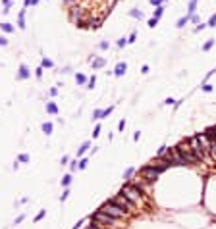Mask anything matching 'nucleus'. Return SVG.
<instances>
[{
    "instance_id": "nucleus-1",
    "label": "nucleus",
    "mask_w": 216,
    "mask_h": 229,
    "mask_svg": "<svg viewBox=\"0 0 216 229\" xmlns=\"http://www.w3.org/2000/svg\"><path fill=\"white\" fill-rule=\"evenodd\" d=\"M122 194H123L126 198H129L133 204H139V202L143 200V192H141V189L135 187V185H123V187H122Z\"/></svg>"
},
{
    "instance_id": "nucleus-2",
    "label": "nucleus",
    "mask_w": 216,
    "mask_h": 229,
    "mask_svg": "<svg viewBox=\"0 0 216 229\" xmlns=\"http://www.w3.org/2000/svg\"><path fill=\"white\" fill-rule=\"evenodd\" d=\"M100 210H102V212H106V214H108V216H112V217H116V220H120V217H128V216H129V212H128V210L120 208V206H118V204H114L112 200H110V202H106Z\"/></svg>"
},
{
    "instance_id": "nucleus-3",
    "label": "nucleus",
    "mask_w": 216,
    "mask_h": 229,
    "mask_svg": "<svg viewBox=\"0 0 216 229\" xmlns=\"http://www.w3.org/2000/svg\"><path fill=\"white\" fill-rule=\"evenodd\" d=\"M91 222H97V223H100V225H110V227H116V217H112V216H108L106 212H102V210H98L97 214H93L91 216Z\"/></svg>"
},
{
    "instance_id": "nucleus-4",
    "label": "nucleus",
    "mask_w": 216,
    "mask_h": 229,
    "mask_svg": "<svg viewBox=\"0 0 216 229\" xmlns=\"http://www.w3.org/2000/svg\"><path fill=\"white\" fill-rule=\"evenodd\" d=\"M178 150H179V154H181V158H183V162L185 164H197L199 160H197V156L193 154V150H191V146H189V143L187 144H179L178 146Z\"/></svg>"
},
{
    "instance_id": "nucleus-5",
    "label": "nucleus",
    "mask_w": 216,
    "mask_h": 229,
    "mask_svg": "<svg viewBox=\"0 0 216 229\" xmlns=\"http://www.w3.org/2000/svg\"><path fill=\"white\" fill-rule=\"evenodd\" d=\"M160 173H162V171L158 169V168H154V166H145L141 169V177L145 181H149V183H153L154 179H158V175H160Z\"/></svg>"
},
{
    "instance_id": "nucleus-6",
    "label": "nucleus",
    "mask_w": 216,
    "mask_h": 229,
    "mask_svg": "<svg viewBox=\"0 0 216 229\" xmlns=\"http://www.w3.org/2000/svg\"><path fill=\"white\" fill-rule=\"evenodd\" d=\"M112 202H114V204H118V206H120V208H123V210H128L129 214H131V212L135 210V204H133V202H131L129 198H126V197H123V194H122V192L118 194V197H114V198H112Z\"/></svg>"
},
{
    "instance_id": "nucleus-7",
    "label": "nucleus",
    "mask_w": 216,
    "mask_h": 229,
    "mask_svg": "<svg viewBox=\"0 0 216 229\" xmlns=\"http://www.w3.org/2000/svg\"><path fill=\"white\" fill-rule=\"evenodd\" d=\"M189 146H191V150H193V154L197 156V160H204V152L203 150V146H201V141H199V137H191L189 139Z\"/></svg>"
},
{
    "instance_id": "nucleus-8",
    "label": "nucleus",
    "mask_w": 216,
    "mask_h": 229,
    "mask_svg": "<svg viewBox=\"0 0 216 229\" xmlns=\"http://www.w3.org/2000/svg\"><path fill=\"white\" fill-rule=\"evenodd\" d=\"M68 14H70V19L73 21V23H77L79 19H83L85 14H83V8L79 6V4H73L72 8H68Z\"/></svg>"
},
{
    "instance_id": "nucleus-9",
    "label": "nucleus",
    "mask_w": 216,
    "mask_h": 229,
    "mask_svg": "<svg viewBox=\"0 0 216 229\" xmlns=\"http://www.w3.org/2000/svg\"><path fill=\"white\" fill-rule=\"evenodd\" d=\"M170 156H172V166H185L183 158H181V154L178 150V146H174L172 150H170Z\"/></svg>"
},
{
    "instance_id": "nucleus-10",
    "label": "nucleus",
    "mask_w": 216,
    "mask_h": 229,
    "mask_svg": "<svg viewBox=\"0 0 216 229\" xmlns=\"http://www.w3.org/2000/svg\"><path fill=\"white\" fill-rule=\"evenodd\" d=\"M112 110H114V106H108L106 110H95V112H93V119H102V118H108L110 114H112Z\"/></svg>"
},
{
    "instance_id": "nucleus-11",
    "label": "nucleus",
    "mask_w": 216,
    "mask_h": 229,
    "mask_svg": "<svg viewBox=\"0 0 216 229\" xmlns=\"http://www.w3.org/2000/svg\"><path fill=\"white\" fill-rule=\"evenodd\" d=\"M126 70H128L126 62H118V64H116V67H114V71H112V73H114L116 77H122L123 73H126Z\"/></svg>"
},
{
    "instance_id": "nucleus-12",
    "label": "nucleus",
    "mask_w": 216,
    "mask_h": 229,
    "mask_svg": "<svg viewBox=\"0 0 216 229\" xmlns=\"http://www.w3.org/2000/svg\"><path fill=\"white\" fill-rule=\"evenodd\" d=\"M29 75H31L29 67H27L25 64H21V66H19V71H18V79H27Z\"/></svg>"
},
{
    "instance_id": "nucleus-13",
    "label": "nucleus",
    "mask_w": 216,
    "mask_h": 229,
    "mask_svg": "<svg viewBox=\"0 0 216 229\" xmlns=\"http://www.w3.org/2000/svg\"><path fill=\"white\" fill-rule=\"evenodd\" d=\"M91 64H93V70H100V67H104L106 66V60L104 58H91Z\"/></svg>"
},
{
    "instance_id": "nucleus-14",
    "label": "nucleus",
    "mask_w": 216,
    "mask_h": 229,
    "mask_svg": "<svg viewBox=\"0 0 216 229\" xmlns=\"http://www.w3.org/2000/svg\"><path fill=\"white\" fill-rule=\"evenodd\" d=\"M197 6H199V0H189V4H187V14H195L197 12Z\"/></svg>"
},
{
    "instance_id": "nucleus-15",
    "label": "nucleus",
    "mask_w": 216,
    "mask_h": 229,
    "mask_svg": "<svg viewBox=\"0 0 216 229\" xmlns=\"http://www.w3.org/2000/svg\"><path fill=\"white\" fill-rule=\"evenodd\" d=\"M27 10V8H25ZM25 10H21L19 16H18V27L19 29H25Z\"/></svg>"
},
{
    "instance_id": "nucleus-16",
    "label": "nucleus",
    "mask_w": 216,
    "mask_h": 229,
    "mask_svg": "<svg viewBox=\"0 0 216 229\" xmlns=\"http://www.w3.org/2000/svg\"><path fill=\"white\" fill-rule=\"evenodd\" d=\"M189 17H191L189 14H185L183 17H179V19H178V23H176V27H178V29H181V27H185V25L189 23Z\"/></svg>"
},
{
    "instance_id": "nucleus-17",
    "label": "nucleus",
    "mask_w": 216,
    "mask_h": 229,
    "mask_svg": "<svg viewBox=\"0 0 216 229\" xmlns=\"http://www.w3.org/2000/svg\"><path fill=\"white\" fill-rule=\"evenodd\" d=\"M2 14H8L10 10H12V6H14V0H2Z\"/></svg>"
},
{
    "instance_id": "nucleus-18",
    "label": "nucleus",
    "mask_w": 216,
    "mask_h": 229,
    "mask_svg": "<svg viewBox=\"0 0 216 229\" xmlns=\"http://www.w3.org/2000/svg\"><path fill=\"white\" fill-rule=\"evenodd\" d=\"M129 16H131V17H135V19H143V17H145V14L141 12V10H137V8L129 10Z\"/></svg>"
},
{
    "instance_id": "nucleus-19",
    "label": "nucleus",
    "mask_w": 216,
    "mask_h": 229,
    "mask_svg": "<svg viewBox=\"0 0 216 229\" xmlns=\"http://www.w3.org/2000/svg\"><path fill=\"white\" fill-rule=\"evenodd\" d=\"M0 29H2L4 33H14L16 31V27L12 23H0Z\"/></svg>"
},
{
    "instance_id": "nucleus-20",
    "label": "nucleus",
    "mask_w": 216,
    "mask_h": 229,
    "mask_svg": "<svg viewBox=\"0 0 216 229\" xmlns=\"http://www.w3.org/2000/svg\"><path fill=\"white\" fill-rule=\"evenodd\" d=\"M47 112L48 114H58V106L54 102H47Z\"/></svg>"
},
{
    "instance_id": "nucleus-21",
    "label": "nucleus",
    "mask_w": 216,
    "mask_h": 229,
    "mask_svg": "<svg viewBox=\"0 0 216 229\" xmlns=\"http://www.w3.org/2000/svg\"><path fill=\"white\" fill-rule=\"evenodd\" d=\"M162 14H164V4H162V6H156V8H154V16H153V17L160 19V17H162Z\"/></svg>"
},
{
    "instance_id": "nucleus-22",
    "label": "nucleus",
    "mask_w": 216,
    "mask_h": 229,
    "mask_svg": "<svg viewBox=\"0 0 216 229\" xmlns=\"http://www.w3.org/2000/svg\"><path fill=\"white\" fill-rule=\"evenodd\" d=\"M208 152H210L212 160H216V139H212V141H210V148H208Z\"/></svg>"
},
{
    "instance_id": "nucleus-23",
    "label": "nucleus",
    "mask_w": 216,
    "mask_h": 229,
    "mask_svg": "<svg viewBox=\"0 0 216 229\" xmlns=\"http://www.w3.org/2000/svg\"><path fill=\"white\" fill-rule=\"evenodd\" d=\"M75 81H77L79 85H87V81H89V79H87L83 73H77V75H75Z\"/></svg>"
},
{
    "instance_id": "nucleus-24",
    "label": "nucleus",
    "mask_w": 216,
    "mask_h": 229,
    "mask_svg": "<svg viewBox=\"0 0 216 229\" xmlns=\"http://www.w3.org/2000/svg\"><path fill=\"white\" fill-rule=\"evenodd\" d=\"M214 42H216L214 39H208L207 42H204V44H203V50H204V52H208V50H210V48L214 46Z\"/></svg>"
},
{
    "instance_id": "nucleus-25",
    "label": "nucleus",
    "mask_w": 216,
    "mask_h": 229,
    "mask_svg": "<svg viewBox=\"0 0 216 229\" xmlns=\"http://www.w3.org/2000/svg\"><path fill=\"white\" fill-rule=\"evenodd\" d=\"M89 146H91V143H89V141H87V143H83V144H81V148L77 150V156H83V154L87 152V148H89Z\"/></svg>"
},
{
    "instance_id": "nucleus-26",
    "label": "nucleus",
    "mask_w": 216,
    "mask_h": 229,
    "mask_svg": "<svg viewBox=\"0 0 216 229\" xmlns=\"http://www.w3.org/2000/svg\"><path fill=\"white\" fill-rule=\"evenodd\" d=\"M43 131L47 133V135H50V133H52V123H50V121H44V123H43Z\"/></svg>"
},
{
    "instance_id": "nucleus-27",
    "label": "nucleus",
    "mask_w": 216,
    "mask_h": 229,
    "mask_svg": "<svg viewBox=\"0 0 216 229\" xmlns=\"http://www.w3.org/2000/svg\"><path fill=\"white\" fill-rule=\"evenodd\" d=\"M95 83H97V77H95V75H91V77H89V81H87V89H93V87H95Z\"/></svg>"
},
{
    "instance_id": "nucleus-28",
    "label": "nucleus",
    "mask_w": 216,
    "mask_h": 229,
    "mask_svg": "<svg viewBox=\"0 0 216 229\" xmlns=\"http://www.w3.org/2000/svg\"><path fill=\"white\" fill-rule=\"evenodd\" d=\"M41 66H43V70H44V67H52L54 64L48 60V58H43V62H41Z\"/></svg>"
},
{
    "instance_id": "nucleus-29",
    "label": "nucleus",
    "mask_w": 216,
    "mask_h": 229,
    "mask_svg": "<svg viewBox=\"0 0 216 229\" xmlns=\"http://www.w3.org/2000/svg\"><path fill=\"white\" fill-rule=\"evenodd\" d=\"M39 2H41V0H25L23 6H25V8H29V6H37Z\"/></svg>"
},
{
    "instance_id": "nucleus-30",
    "label": "nucleus",
    "mask_w": 216,
    "mask_h": 229,
    "mask_svg": "<svg viewBox=\"0 0 216 229\" xmlns=\"http://www.w3.org/2000/svg\"><path fill=\"white\" fill-rule=\"evenodd\" d=\"M166 152H168V146H160V148H158V152H156V156H158V158H162Z\"/></svg>"
},
{
    "instance_id": "nucleus-31",
    "label": "nucleus",
    "mask_w": 216,
    "mask_h": 229,
    "mask_svg": "<svg viewBox=\"0 0 216 229\" xmlns=\"http://www.w3.org/2000/svg\"><path fill=\"white\" fill-rule=\"evenodd\" d=\"M207 27H216V14H212V16H210V19H208Z\"/></svg>"
},
{
    "instance_id": "nucleus-32",
    "label": "nucleus",
    "mask_w": 216,
    "mask_h": 229,
    "mask_svg": "<svg viewBox=\"0 0 216 229\" xmlns=\"http://www.w3.org/2000/svg\"><path fill=\"white\" fill-rule=\"evenodd\" d=\"M133 171H135V169H133V168H128V169H126V171H123V179H129V177H131V175H133Z\"/></svg>"
},
{
    "instance_id": "nucleus-33",
    "label": "nucleus",
    "mask_w": 216,
    "mask_h": 229,
    "mask_svg": "<svg viewBox=\"0 0 216 229\" xmlns=\"http://www.w3.org/2000/svg\"><path fill=\"white\" fill-rule=\"evenodd\" d=\"M70 183H72V175H64V177H62V185H64V187H68Z\"/></svg>"
},
{
    "instance_id": "nucleus-34",
    "label": "nucleus",
    "mask_w": 216,
    "mask_h": 229,
    "mask_svg": "<svg viewBox=\"0 0 216 229\" xmlns=\"http://www.w3.org/2000/svg\"><path fill=\"white\" fill-rule=\"evenodd\" d=\"M62 4H64L66 8H72L73 4H77V0H62Z\"/></svg>"
},
{
    "instance_id": "nucleus-35",
    "label": "nucleus",
    "mask_w": 216,
    "mask_h": 229,
    "mask_svg": "<svg viewBox=\"0 0 216 229\" xmlns=\"http://www.w3.org/2000/svg\"><path fill=\"white\" fill-rule=\"evenodd\" d=\"M156 25H158V19H156V17H151V19H149V27H151V29H154Z\"/></svg>"
},
{
    "instance_id": "nucleus-36",
    "label": "nucleus",
    "mask_w": 216,
    "mask_h": 229,
    "mask_svg": "<svg viewBox=\"0 0 216 229\" xmlns=\"http://www.w3.org/2000/svg\"><path fill=\"white\" fill-rule=\"evenodd\" d=\"M189 21H193V23H201V17H199L197 14H191V17H189Z\"/></svg>"
},
{
    "instance_id": "nucleus-37",
    "label": "nucleus",
    "mask_w": 216,
    "mask_h": 229,
    "mask_svg": "<svg viewBox=\"0 0 216 229\" xmlns=\"http://www.w3.org/2000/svg\"><path fill=\"white\" fill-rule=\"evenodd\" d=\"M203 90L204 93H212V85L210 83H203Z\"/></svg>"
},
{
    "instance_id": "nucleus-38",
    "label": "nucleus",
    "mask_w": 216,
    "mask_h": 229,
    "mask_svg": "<svg viewBox=\"0 0 216 229\" xmlns=\"http://www.w3.org/2000/svg\"><path fill=\"white\" fill-rule=\"evenodd\" d=\"M149 2H151V4H153L154 8H156V6H162V4L166 2V0H149Z\"/></svg>"
},
{
    "instance_id": "nucleus-39",
    "label": "nucleus",
    "mask_w": 216,
    "mask_h": 229,
    "mask_svg": "<svg viewBox=\"0 0 216 229\" xmlns=\"http://www.w3.org/2000/svg\"><path fill=\"white\" fill-rule=\"evenodd\" d=\"M108 46H110V44H108V41H102V42L98 44V48H100V50H108Z\"/></svg>"
},
{
    "instance_id": "nucleus-40",
    "label": "nucleus",
    "mask_w": 216,
    "mask_h": 229,
    "mask_svg": "<svg viewBox=\"0 0 216 229\" xmlns=\"http://www.w3.org/2000/svg\"><path fill=\"white\" fill-rule=\"evenodd\" d=\"M77 168H79V169H85V168H87V160H85V158H83V160H79Z\"/></svg>"
},
{
    "instance_id": "nucleus-41",
    "label": "nucleus",
    "mask_w": 216,
    "mask_h": 229,
    "mask_svg": "<svg viewBox=\"0 0 216 229\" xmlns=\"http://www.w3.org/2000/svg\"><path fill=\"white\" fill-rule=\"evenodd\" d=\"M207 29V23H197V27H195V33H199V31H204Z\"/></svg>"
},
{
    "instance_id": "nucleus-42",
    "label": "nucleus",
    "mask_w": 216,
    "mask_h": 229,
    "mask_svg": "<svg viewBox=\"0 0 216 229\" xmlns=\"http://www.w3.org/2000/svg\"><path fill=\"white\" fill-rule=\"evenodd\" d=\"M44 214H47V212H44V210H41V212H39V214L35 216V222H41L43 217H44Z\"/></svg>"
},
{
    "instance_id": "nucleus-43",
    "label": "nucleus",
    "mask_w": 216,
    "mask_h": 229,
    "mask_svg": "<svg viewBox=\"0 0 216 229\" xmlns=\"http://www.w3.org/2000/svg\"><path fill=\"white\" fill-rule=\"evenodd\" d=\"M18 160H19V162H29V156H27V154H19Z\"/></svg>"
},
{
    "instance_id": "nucleus-44",
    "label": "nucleus",
    "mask_w": 216,
    "mask_h": 229,
    "mask_svg": "<svg viewBox=\"0 0 216 229\" xmlns=\"http://www.w3.org/2000/svg\"><path fill=\"white\" fill-rule=\"evenodd\" d=\"M135 39H137V33H135V31H131V35H129L128 42H135Z\"/></svg>"
},
{
    "instance_id": "nucleus-45",
    "label": "nucleus",
    "mask_w": 216,
    "mask_h": 229,
    "mask_svg": "<svg viewBox=\"0 0 216 229\" xmlns=\"http://www.w3.org/2000/svg\"><path fill=\"white\" fill-rule=\"evenodd\" d=\"M35 75H37V79H41V77H43V66L35 70Z\"/></svg>"
},
{
    "instance_id": "nucleus-46",
    "label": "nucleus",
    "mask_w": 216,
    "mask_h": 229,
    "mask_svg": "<svg viewBox=\"0 0 216 229\" xmlns=\"http://www.w3.org/2000/svg\"><path fill=\"white\" fill-rule=\"evenodd\" d=\"M126 44H128V39H120V41H118V46H120V48H123Z\"/></svg>"
},
{
    "instance_id": "nucleus-47",
    "label": "nucleus",
    "mask_w": 216,
    "mask_h": 229,
    "mask_svg": "<svg viewBox=\"0 0 216 229\" xmlns=\"http://www.w3.org/2000/svg\"><path fill=\"white\" fill-rule=\"evenodd\" d=\"M8 44V39L6 37H0V46H6Z\"/></svg>"
},
{
    "instance_id": "nucleus-48",
    "label": "nucleus",
    "mask_w": 216,
    "mask_h": 229,
    "mask_svg": "<svg viewBox=\"0 0 216 229\" xmlns=\"http://www.w3.org/2000/svg\"><path fill=\"white\" fill-rule=\"evenodd\" d=\"M98 135H100V125H97L95 131H93V137H98Z\"/></svg>"
},
{
    "instance_id": "nucleus-49",
    "label": "nucleus",
    "mask_w": 216,
    "mask_h": 229,
    "mask_svg": "<svg viewBox=\"0 0 216 229\" xmlns=\"http://www.w3.org/2000/svg\"><path fill=\"white\" fill-rule=\"evenodd\" d=\"M68 197H70V191H64V192H62V197H60V200H66Z\"/></svg>"
},
{
    "instance_id": "nucleus-50",
    "label": "nucleus",
    "mask_w": 216,
    "mask_h": 229,
    "mask_svg": "<svg viewBox=\"0 0 216 229\" xmlns=\"http://www.w3.org/2000/svg\"><path fill=\"white\" fill-rule=\"evenodd\" d=\"M123 127H126V121H123V119H122V121L118 123V129H120V131H123Z\"/></svg>"
},
{
    "instance_id": "nucleus-51",
    "label": "nucleus",
    "mask_w": 216,
    "mask_h": 229,
    "mask_svg": "<svg viewBox=\"0 0 216 229\" xmlns=\"http://www.w3.org/2000/svg\"><path fill=\"white\" fill-rule=\"evenodd\" d=\"M174 102H176L174 98H166V100H164V104H168V106H170V104H174Z\"/></svg>"
},
{
    "instance_id": "nucleus-52",
    "label": "nucleus",
    "mask_w": 216,
    "mask_h": 229,
    "mask_svg": "<svg viewBox=\"0 0 216 229\" xmlns=\"http://www.w3.org/2000/svg\"><path fill=\"white\" fill-rule=\"evenodd\" d=\"M50 95H52V96H56V95H58V89L52 87V89H50Z\"/></svg>"
},
{
    "instance_id": "nucleus-53",
    "label": "nucleus",
    "mask_w": 216,
    "mask_h": 229,
    "mask_svg": "<svg viewBox=\"0 0 216 229\" xmlns=\"http://www.w3.org/2000/svg\"><path fill=\"white\" fill-rule=\"evenodd\" d=\"M23 217H25V216H18V217H16V225H18V223H21V222H23Z\"/></svg>"
},
{
    "instance_id": "nucleus-54",
    "label": "nucleus",
    "mask_w": 216,
    "mask_h": 229,
    "mask_svg": "<svg viewBox=\"0 0 216 229\" xmlns=\"http://www.w3.org/2000/svg\"><path fill=\"white\" fill-rule=\"evenodd\" d=\"M141 73H149V66H143L141 67Z\"/></svg>"
},
{
    "instance_id": "nucleus-55",
    "label": "nucleus",
    "mask_w": 216,
    "mask_h": 229,
    "mask_svg": "<svg viewBox=\"0 0 216 229\" xmlns=\"http://www.w3.org/2000/svg\"><path fill=\"white\" fill-rule=\"evenodd\" d=\"M89 229H98V223H97V222H93V223H91V227H89Z\"/></svg>"
},
{
    "instance_id": "nucleus-56",
    "label": "nucleus",
    "mask_w": 216,
    "mask_h": 229,
    "mask_svg": "<svg viewBox=\"0 0 216 229\" xmlns=\"http://www.w3.org/2000/svg\"><path fill=\"white\" fill-rule=\"evenodd\" d=\"M81 225H83V220H81V222H77V223H75V227H73V229H79V227H81Z\"/></svg>"
}]
</instances>
